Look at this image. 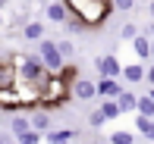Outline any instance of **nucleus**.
<instances>
[{
  "label": "nucleus",
  "mask_w": 154,
  "mask_h": 144,
  "mask_svg": "<svg viewBox=\"0 0 154 144\" xmlns=\"http://www.w3.org/2000/svg\"><path fill=\"white\" fill-rule=\"evenodd\" d=\"M72 16L85 22V28H101L113 13V0H63Z\"/></svg>",
  "instance_id": "nucleus-1"
},
{
  "label": "nucleus",
  "mask_w": 154,
  "mask_h": 144,
  "mask_svg": "<svg viewBox=\"0 0 154 144\" xmlns=\"http://www.w3.org/2000/svg\"><path fill=\"white\" fill-rule=\"evenodd\" d=\"M69 97H72V88H69V81L57 72V75H47V81L41 85L38 107H44V110H57V107L66 104Z\"/></svg>",
  "instance_id": "nucleus-2"
},
{
  "label": "nucleus",
  "mask_w": 154,
  "mask_h": 144,
  "mask_svg": "<svg viewBox=\"0 0 154 144\" xmlns=\"http://www.w3.org/2000/svg\"><path fill=\"white\" fill-rule=\"evenodd\" d=\"M13 66H16V75H19V81H29V85H44L47 81V72L44 69V63L38 60V53H16L13 57Z\"/></svg>",
  "instance_id": "nucleus-3"
},
{
  "label": "nucleus",
  "mask_w": 154,
  "mask_h": 144,
  "mask_svg": "<svg viewBox=\"0 0 154 144\" xmlns=\"http://www.w3.org/2000/svg\"><path fill=\"white\" fill-rule=\"evenodd\" d=\"M38 60L44 63V69L51 75H57L63 66H66V60H63L60 50H57V41H51V38H41L38 41Z\"/></svg>",
  "instance_id": "nucleus-4"
},
{
  "label": "nucleus",
  "mask_w": 154,
  "mask_h": 144,
  "mask_svg": "<svg viewBox=\"0 0 154 144\" xmlns=\"http://www.w3.org/2000/svg\"><path fill=\"white\" fill-rule=\"evenodd\" d=\"M94 69H97L101 78H120L123 63H120V57H116V53H104V57L94 60Z\"/></svg>",
  "instance_id": "nucleus-5"
},
{
  "label": "nucleus",
  "mask_w": 154,
  "mask_h": 144,
  "mask_svg": "<svg viewBox=\"0 0 154 144\" xmlns=\"http://www.w3.org/2000/svg\"><path fill=\"white\" fill-rule=\"evenodd\" d=\"M69 88H72V97H75V100H94V97H97V81L82 78V75H79Z\"/></svg>",
  "instance_id": "nucleus-6"
},
{
  "label": "nucleus",
  "mask_w": 154,
  "mask_h": 144,
  "mask_svg": "<svg viewBox=\"0 0 154 144\" xmlns=\"http://www.w3.org/2000/svg\"><path fill=\"white\" fill-rule=\"evenodd\" d=\"M29 122H32V128L35 132H51L54 128V119H51V113H47L44 107H32V113H29Z\"/></svg>",
  "instance_id": "nucleus-7"
},
{
  "label": "nucleus",
  "mask_w": 154,
  "mask_h": 144,
  "mask_svg": "<svg viewBox=\"0 0 154 144\" xmlns=\"http://www.w3.org/2000/svg\"><path fill=\"white\" fill-rule=\"evenodd\" d=\"M123 81L120 78H97V97H101V100H116V97H120V91H123Z\"/></svg>",
  "instance_id": "nucleus-8"
},
{
  "label": "nucleus",
  "mask_w": 154,
  "mask_h": 144,
  "mask_svg": "<svg viewBox=\"0 0 154 144\" xmlns=\"http://www.w3.org/2000/svg\"><path fill=\"white\" fill-rule=\"evenodd\" d=\"M44 16H47V22L63 25V22L69 19V10H66V3H63V0H51V3L44 6Z\"/></svg>",
  "instance_id": "nucleus-9"
},
{
  "label": "nucleus",
  "mask_w": 154,
  "mask_h": 144,
  "mask_svg": "<svg viewBox=\"0 0 154 144\" xmlns=\"http://www.w3.org/2000/svg\"><path fill=\"white\" fill-rule=\"evenodd\" d=\"M120 81H123L126 88H129V85H142V81H145V66H142V63H129V66H123Z\"/></svg>",
  "instance_id": "nucleus-10"
},
{
  "label": "nucleus",
  "mask_w": 154,
  "mask_h": 144,
  "mask_svg": "<svg viewBox=\"0 0 154 144\" xmlns=\"http://www.w3.org/2000/svg\"><path fill=\"white\" fill-rule=\"evenodd\" d=\"M75 128H51V132H44V141L47 144H75Z\"/></svg>",
  "instance_id": "nucleus-11"
},
{
  "label": "nucleus",
  "mask_w": 154,
  "mask_h": 144,
  "mask_svg": "<svg viewBox=\"0 0 154 144\" xmlns=\"http://www.w3.org/2000/svg\"><path fill=\"white\" fill-rule=\"evenodd\" d=\"M16 66H13V60H0V91L3 88H13L16 85Z\"/></svg>",
  "instance_id": "nucleus-12"
},
{
  "label": "nucleus",
  "mask_w": 154,
  "mask_h": 144,
  "mask_svg": "<svg viewBox=\"0 0 154 144\" xmlns=\"http://www.w3.org/2000/svg\"><path fill=\"white\" fill-rule=\"evenodd\" d=\"M129 44H132V50H135L138 60H151V38H148V35H142V31H138Z\"/></svg>",
  "instance_id": "nucleus-13"
},
{
  "label": "nucleus",
  "mask_w": 154,
  "mask_h": 144,
  "mask_svg": "<svg viewBox=\"0 0 154 144\" xmlns=\"http://www.w3.org/2000/svg\"><path fill=\"white\" fill-rule=\"evenodd\" d=\"M29 128H32V122H29V116H25V113H13V116H10V132H13V138L25 135Z\"/></svg>",
  "instance_id": "nucleus-14"
},
{
  "label": "nucleus",
  "mask_w": 154,
  "mask_h": 144,
  "mask_svg": "<svg viewBox=\"0 0 154 144\" xmlns=\"http://www.w3.org/2000/svg\"><path fill=\"white\" fill-rule=\"evenodd\" d=\"M22 38H25V41H35V44H38V41L44 38V22H35V19H29V22L22 25Z\"/></svg>",
  "instance_id": "nucleus-15"
},
{
  "label": "nucleus",
  "mask_w": 154,
  "mask_h": 144,
  "mask_svg": "<svg viewBox=\"0 0 154 144\" xmlns=\"http://www.w3.org/2000/svg\"><path fill=\"white\" fill-rule=\"evenodd\" d=\"M135 91H129V88H123L120 97H116V107H120V113H135Z\"/></svg>",
  "instance_id": "nucleus-16"
},
{
  "label": "nucleus",
  "mask_w": 154,
  "mask_h": 144,
  "mask_svg": "<svg viewBox=\"0 0 154 144\" xmlns=\"http://www.w3.org/2000/svg\"><path fill=\"white\" fill-rule=\"evenodd\" d=\"M135 132L142 135L145 141H154V119H148V116H135Z\"/></svg>",
  "instance_id": "nucleus-17"
},
{
  "label": "nucleus",
  "mask_w": 154,
  "mask_h": 144,
  "mask_svg": "<svg viewBox=\"0 0 154 144\" xmlns=\"http://www.w3.org/2000/svg\"><path fill=\"white\" fill-rule=\"evenodd\" d=\"M135 113H138V116H148V119H154V100H151V94H142V97L135 100Z\"/></svg>",
  "instance_id": "nucleus-18"
},
{
  "label": "nucleus",
  "mask_w": 154,
  "mask_h": 144,
  "mask_svg": "<svg viewBox=\"0 0 154 144\" xmlns=\"http://www.w3.org/2000/svg\"><path fill=\"white\" fill-rule=\"evenodd\" d=\"M97 110L104 113V119H107V122H110V119H120V116H123V113H120V107H116V100H110V97H107V100H101V107H97Z\"/></svg>",
  "instance_id": "nucleus-19"
},
{
  "label": "nucleus",
  "mask_w": 154,
  "mask_h": 144,
  "mask_svg": "<svg viewBox=\"0 0 154 144\" xmlns=\"http://www.w3.org/2000/svg\"><path fill=\"white\" fill-rule=\"evenodd\" d=\"M110 144H135V135L129 128H116V132H110Z\"/></svg>",
  "instance_id": "nucleus-20"
},
{
  "label": "nucleus",
  "mask_w": 154,
  "mask_h": 144,
  "mask_svg": "<svg viewBox=\"0 0 154 144\" xmlns=\"http://www.w3.org/2000/svg\"><path fill=\"white\" fill-rule=\"evenodd\" d=\"M57 50H60V57L66 60V63H72V57H75V44L69 38H63V41H57Z\"/></svg>",
  "instance_id": "nucleus-21"
},
{
  "label": "nucleus",
  "mask_w": 154,
  "mask_h": 144,
  "mask_svg": "<svg viewBox=\"0 0 154 144\" xmlns=\"http://www.w3.org/2000/svg\"><path fill=\"white\" fill-rule=\"evenodd\" d=\"M63 25H66V31H69V35H79V31H85V22H82L79 16H72V13H69V19H66Z\"/></svg>",
  "instance_id": "nucleus-22"
},
{
  "label": "nucleus",
  "mask_w": 154,
  "mask_h": 144,
  "mask_svg": "<svg viewBox=\"0 0 154 144\" xmlns=\"http://www.w3.org/2000/svg\"><path fill=\"white\" fill-rule=\"evenodd\" d=\"M16 141H19V144H41V141H44V135H41V132H35V128H29V132H25V135H19Z\"/></svg>",
  "instance_id": "nucleus-23"
},
{
  "label": "nucleus",
  "mask_w": 154,
  "mask_h": 144,
  "mask_svg": "<svg viewBox=\"0 0 154 144\" xmlns=\"http://www.w3.org/2000/svg\"><path fill=\"white\" fill-rule=\"evenodd\" d=\"M135 35H138V25H135V22H126L123 28H120V38H123V41H132Z\"/></svg>",
  "instance_id": "nucleus-24"
},
{
  "label": "nucleus",
  "mask_w": 154,
  "mask_h": 144,
  "mask_svg": "<svg viewBox=\"0 0 154 144\" xmlns=\"http://www.w3.org/2000/svg\"><path fill=\"white\" fill-rule=\"evenodd\" d=\"M104 122H107V119H104L101 110H91V113H88V125H91V128H101Z\"/></svg>",
  "instance_id": "nucleus-25"
},
{
  "label": "nucleus",
  "mask_w": 154,
  "mask_h": 144,
  "mask_svg": "<svg viewBox=\"0 0 154 144\" xmlns=\"http://www.w3.org/2000/svg\"><path fill=\"white\" fill-rule=\"evenodd\" d=\"M132 6H135V0H113V10H132Z\"/></svg>",
  "instance_id": "nucleus-26"
},
{
  "label": "nucleus",
  "mask_w": 154,
  "mask_h": 144,
  "mask_svg": "<svg viewBox=\"0 0 154 144\" xmlns=\"http://www.w3.org/2000/svg\"><path fill=\"white\" fill-rule=\"evenodd\" d=\"M145 81L154 88V63H151V66H145Z\"/></svg>",
  "instance_id": "nucleus-27"
},
{
  "label": "nucleus",
  "mask_w": 154,
  "mask_h": 144,
  "mask_svg": "<svg viewBox=\"0 0 154 144\" xmlns=\"http://www.w3.org/2000/svg\"><path fill=\"white\" fill-rule=\"evenodd\" d=\"M148 13H151V22H154V0H151V3H148Z\"/></svg>",
  "instance_id": "nucleus-28"
},
{
  "label": "nucleus",
  "mask_w": 154,
  "mask_h": 144,
  "mask_svg": "<svg viewBox=\"0 0 154 144\" xmlns=\"http://www.w3.org/2000/svg\"><path fill=\"white\" fill-rule=\"evenodd\" d=\"M151 60H154V38H151Z\"/></svg>",
  "instance_id": "nucleus-29"
},
{
  "label": "nucleus",
  "mask_w": 154,
  "mask_h": 144,
  "mask_svg": "<svg viewBox=\"0 0 154 144\" xmlns=\"http://www.w3.org/2000/svg\"><path fill=\"white\" fill-rule=\"evenodd\" d=\"M148 94H151V100H154V88H148Z\"/></svg>",
  "instance_id": "nucleus-30"
},
{
  "label": "nucleus",
  "mask_w": 154,
  "mask_h": 144,
  "mask_svg": "<svg viewBox=\"0 0 154 144\" xmlns=\"http://www.w3.org/2000/svg\"><path fill=\"white\" fill-rule=\"evenodd\" d=\"M0 10H3V6H0ZM0 25H3V13H0Z\"/></svg>",
  "instance_id": "nucleus-31"
}]
</instances>
